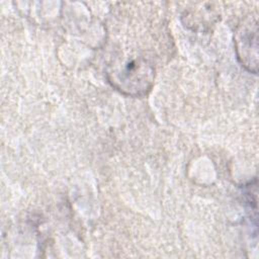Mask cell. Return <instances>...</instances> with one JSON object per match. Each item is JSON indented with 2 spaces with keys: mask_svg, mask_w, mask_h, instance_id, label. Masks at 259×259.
I'll use <instances>...</instances> for the list:
<instances>
[{
  "mask_svg": "<svg viewBox=\"0 0 259 259\" xmlns=\"http://www.w3.org/2000/svg\"><path fill=\"white\" fill-rule=\"evenodd\" d=\"M108 82L121 93L140 97L146 95L152 88L155 70L152 64L142 57L130 59L120 66L106 73Z\"/></svg>",
  "mask_w": 259,
  "mask_h": 259,
  "instance_id": "6da1fadb",
  "label": "cell"
},
{
  "mask_svg": "<svg viewBox=\"0 0 259 259\" xmlns=\"http://www.w3.org/2000/svg\"><path fill=\"white\" fill-rule=\"evenodd\" d=\"M235 51L241 65L249 72L258 70V25L257 20L240 26L235 35Z\"/></svg>",
  "mask_w": 259,
  "mask_h": 259,
  "instance_id": "7a4b0ae2",
  "label": "cell"
}]
</instances>
